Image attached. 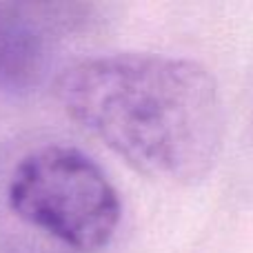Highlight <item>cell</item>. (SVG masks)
Instances as JSON below:
<instances>
[{"label": "cell", "mask_w": 253, "mask_h": 253, "mask_svg": "<svg viewBox=\"0 0 253 253\" xmlns=\"http://www.w3.org/2000/svg\"><path fill=\"white\" fill-rule=\"evenodd\" d=\"M71 120L147 178L193 184L222 149V102L209 69L184 58L116 53L67 67L56 83Z\"/></svg>", "instance_id": "obj_1"}, {"label": "cell", "mask_w": 253, "mask_h": 253, "mask_svg": "<svg viewBox=\"0 0 253 253\" xmlns=\"http://www.w3.org/2000/svg\"><path fill=\"white\" fill-rule=\"evenodd\" d=\"M7 207L25 227L71 253L105 249L123 220L107 173L69 144H44L22 156L9 175Z\"/></svg>", "instance_id": "obj_2"}, {"label": "cell", "mask_w": 253, "mask_h": 253, "mask_svg": "<svg viewBox=\"0 0 253 253\" xmlns=\"http://www.w3.org/2000/svg\"><path fill=\"white\" fill-rule=\"evenodd\" d=\"M105 7L93 2H0V89L42 83L65 38L96 29Z\"/></svg>", "instance_id": "obj_3"}]
</instances>
